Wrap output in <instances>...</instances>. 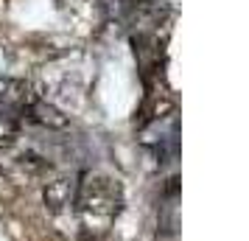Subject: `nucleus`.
Wrapping results in <instances>:
<instances>
[{"label":"nucleus","instance_id":"obj_1","mask_svg":"<svg viewBox=\"0 0 249 241\" xmlns=\"http://www.w3.org/2000/svg\"><path fill=\"white\" fill-rule=\"evenodd\" d=\"M76 202L84 213H95V216H109L118 213V185L107 177H87L84 183H79L76 188Z\"/></svg>","mask_w":249,"mask_h":241},{"label":"nucleus","instance_id":"obj_2","mask_svg":"<svg viewBox=\"0 0 249 241\" xmlns=\"http://www.w3.org/2000/svg\"><path fill=\"white\" fill-rule=\"evenodd\" d=\"M76 188H79V183H73V180H68V177L48 183L45 185V205L51 207V210H56V213L65 210L68 205L76 202Z\"/></svg>","mask_w":249,"mask_h":241}]
</instances>
